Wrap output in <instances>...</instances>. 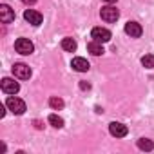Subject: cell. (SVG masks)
Wrapping results in <instances>:
<instances>
[{
  "label": "cell",
  "mask_w": 154,
  "mask_h": 154,
  "mask_svg": "<svg viewBox=\"0 0 154 154\" xmlns=\"http://www.w3.org/2000/svg\"><path fill=\"white\" fill-rule=\"evenodd\" d=\"M6 107H8L13 114H24V112H26V103H24L20 98H17V96H9V98L6 100Z\"/></svg>",
  "instance_id": "cell-1"
},
{
  "label": "cell",
  "mask_w": 154,
  "mask_h": 154,
  "mask_svg": "<svg viewBox=\"0 0 154 154\" xmlns=\"http://www.w3.org/2000/svg\"><path fill=\"white\" fill-rule=\"evenodd\" d=\"M15 49H17V53H20V54H31V53L35 51V45H33V42H31L29 38H18V40L15 42Z\"/></svg>",
  "instance_id": "cell-2"
},
{
  "label": "cell",
  "mask_w": 154,
  "mask_h": 154,
  "mask_svg": "<svg viewBox=\"0 0 154 154\" xmlns=\"http://www.w3.org/2000/svg\"><path fill=\"white\" fill-rule=\"evenodd\" d=\"M111 31L109 29H105V27H94L93 31H91V38L93 40H96V42H100V44H105V42H109L111 40Z\"/></svg>",
  "instance_id": "cell-3"
},
{
  "label": "cell",
  "mask_w": 154,
  "mask_h": 154,
  "mask_svg": "<svg viewBox=\"0 0 154 154\" xmlns=\"http://www.w3.org/2000/svg\"><path fill=\"white\" fill-rule=\"evenodd\" d=\"M100 17H102V20H105V22L111 24V22H116V20H118L120 11H118L116 8H112V6H105V8H102Z\"/></svg>",
  "instance_id": "cell-4"
},
{
  "label": "cell",
  "mask_w": 154,
  "mask_h": 154,
  "mask_svg": "<svg viewBox=\"0 0 154 154\" xmlns=\"http://www.w3.org/2000/svg\"><path fill=\"white\" fill-rule=\"evenodd\" d=\"M0 87H2V91L6 94H17L20 91V85L18 82H15L13 78H4L2 82H0Z\"/></svg>",
  "instance_id": "cell-5"
},
{
  "label": "cell",
  "mask_w": 154,
  "mask_h": 154,
  "mask_svg": "<svg viewBox=\"0 0 154 154\" xmlns=\"http://www.w3.org/2000/svg\"><path fill=\"white\" fill-rule=\"evenodd\" d=\"M13 74L18 80H29L31 78V69L26 63H15L13 65Z\"/></svg>",
  "instance_id": "cell-6"
},
{
  "label": "cell",
  "mask_w": 154,
  "mask_h": 154,
  "mask_svg": "<svg viewBox=\"0 0 154 154\" xmlns=\"http://www.w3.org/2000/svg\"><path fill=\"white\" fill-rule=\"evenodd\" d=\"M109 132H111L112 136H116V138H123V136H127L129 129H127V125H123V123H120V122H112V123L109 125Z\"/></svg>",
  "instance_id": "cell-7"
},
{
  "label": "cell",
  "mask_w": 154,
  "mask_h": 154,
  "mask_svg": "<svg viewBox=\"0 0 154 154\" xmlns=\"http://www.w3.org/2000/svg\"><path fill=\"white\" fill-rule=\"evenodd\" d=\"M0 20H2L4 24L15 22V11H13L8 4H2V6H0Z\"/></svg>",
  "instance_id": "cell-8"
},
{
  "label": "cell",
  "mask_w": 154,
  "mask_h": 154,
  "mask_svg": "<svg viewBox=\"0 0 154 154\" xmlns=\"http://www.w3.org/2000/svg\"><path fill=\"white\" fill-rule=\"evenodd\" d=\"M125 33H127L131 38H140L141 33H143V29H141V26H140L138 22H127V24H125Z\"/></svg>",
  "instance_id": "cell-9"
},
{
  "label": "cell",
  "mask_w": 154,
  "mask_h": 154,
  "mask_svg": "<svg viewBox=\"0 0 154 154\" xmlns=\"http://www.w3.org/2000/svg\"><path fill=\"white\" fill-rule=\"evenodd\" d=\"M24 18H26V22H29L31 26H40V24H42V15H40L38 11H35V9H26Z\"/></svg>",
  "instance_id": "cell-10"
},
{
  "label": "cell",
  "mask_w": 154,
  "mask_h": 154,
  "mask_svg": "<svg viewBox=\"0 0 154 154\" xmlns=\"http://www.w3.org/2000/svg\"><path fill=\"white\" fill-rule=\"evenodd\" d=\"M71 67L74 69V71H78V72H85V71H89V62L85 60V58H72V62H71Z\"/></svg>",
  "instance_id": "cell-11"
},
{
  "label": "cell",
  "mask_w": 154,
  "mask_h": 154,
  "mask_svg": "<svg viewBox=\"0 0 154 154\" xmlns=\"http://www.w3.org/2000/svg\"><path fill=\"white\" fill-rule=\"evenodd\" d=\"M87 51H89L91 54H94V56L103 54V47H102V44H100V42H96V40H91V42L87 44Z\"/></svg>",
  "instance_id": "cell-12"
},
{
  "label": "cell",
  "mask_w": 154,
  "mask_h": 154,
  "mask_svg": "<svg viewBox=\"0 0 154 154\" xmlns=\"http://www.w3.org/2000/svg\"><path fill=\"white\" fill-rule=\"evenodd\" d=\"M138 149H140V150H147V152H149V150H152V149H154V143H152L150 140H147V138H140V140H138Z\"/></svg>",
  "instance_id": "cell-13"
},
{
  "label": "cell",
  "mask_w": 154,
  "mask_h": 154,
  "mask_svg": "<svg viewBox=\"0 0 154 154\" xmlns=\"http://www.w3.org/2000/svg\"><path fill=\"white\" fill-rule=\"evenodd\" d=\"M62 49L72 53V51H76V42H74L72 38H63V40H62Z\"/></svg>",
  "instance_id": "cell-14"
},
{
  "label": "cell",
  "mask_w": 154,
  "mask_h": 154,
  "mask_svg": "<svg viewBox=\"0 0 154 154\" xmlns=\"http://www.w3.org/2000/svg\"><path fill=\"white\" fill-rule=\"evenodd\" d=\"M49 105H51L54 111H60V109H63V100H62V98H56V96H51V98H49Z\"/></svg>",
  "instance_id": "cell-15"
},
{
  "label": "cell",
  "mask_w": 154,
  "mask_h": 154,
  "mask_svg": "<svg viewBox=\"0 0 154 154\" xmlns=\"http://www.w3.org/2000/svg\"><path fill=\"white\" fill-rule=\"evenodd\" d=\"M49 123H51L53 127H56V129L63 127V120H62L60 116H56V114H49Z\"/></svg>",
  "instance_id": "cell-16"
},
{
  "label": "cell",
  "mask_w": 154,
  "mask_h": 154,
  "mask_svg": "<svg viewBox=\"0 0 154 154\" xmlns=\"http://www.w3.org/2000/svg\"><path fill=\"white\" fill-rule=\"evenodd\" d=\"M141 63H143V67L152 69V67H154V56H152V54H145V56L141 58Z\"/></svg>",
  "instance_id": "cell-17"
},
{
  "label": "cell",
  "mask_w": 154,
  "mask_h": 154,
  "mask_svg": "<svg viewBox=\"0 0 154 154\" xmlns=\"http://www.w3.org/2000/svg\"><path fill=\"white\" fill-rule=\"evenodd\" d=\"M22 2H24V4H27V6H31V4H35V2H36V0H22Z\"/></svg>",
  "instance_id": "cell-18"
},
{
  "label": "cell",
  "mask_w": 154,
  "mask_h": 154,
  "mask_svg": "<svg viewBox=\"0 0 154 154\" xmlns=\"http://www.w3.org/2000/svg\"><path fill=\"white\" fill-rule=\"evenodd\" d=\"M80 87H82V89H89L91 85H89V84H85V82H82V84H80Z\"/></svg>",
  "instance_id": "cell-19"
},
{
  "label": "cell",
  "mask_w": 154,
  "mask_h": 154,
  "mask_svg": "<svg viewBox=\"0 0 154 154\" xmlns=\"http://www.w3.org/2000/svg\"><path fill=\"white\" fill-rule=\"evenodd\" d=\"M6 114V109H4V105H0V116H4Z\"/></svg>",
  "instance_id": "cell-20"
},
{
  "label": "cell",
  "mask_w": 154,
  "mask_h": 154,
  "mask_svg": "<svg viewBox=\"0 0 154 154\" xmlns=\"http://www.w3.org/2000/svg\"><path fill=\"white\" fill-rule=\"evenodd\" d=\"M103 2H107V4H114L116 0H103Z\"/></svg>",
  "instance_id": "cell-21"
}]
</instances>
